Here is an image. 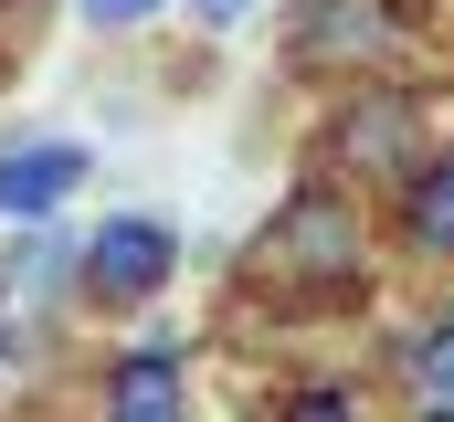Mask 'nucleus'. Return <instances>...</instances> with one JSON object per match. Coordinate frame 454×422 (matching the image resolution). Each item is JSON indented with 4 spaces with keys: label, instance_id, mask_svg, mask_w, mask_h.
<instances>
[{
    "label": "nucleus",
    "instance_id": "1",
    "mask_svg": "<svg viewBox=\"0 0 454 422\" xmlns=\"http://www.w3.org/2000/svg\"><path fill=\"white\" fill-rule=\"evenodd\" d=\"M264 275H286V285H348L359 275V211L328 180H307L296 201L264 222Z\"/></svg>",
    "mask_w": 454,
    "mask_h": 422
},
{
    "label": "nucleus",
    "instance_id": "2",
    "mask_svg": "<svg viewBox=\"0 0 454 422\" xmlns=\"http://www.w3.org/2000/svg\"><path fill=\"white\" fill-rule=\"evenodd\" d=\"M169 275H180V232L159 211H116V222L85 232V296L148 307V296H169Z\"/></svg>",
    "mask_w": 454,
    "mask_h": 422
},
{
    "label": "nucleus",
    "instance_id": "9",
    "mask_svg": "<svg viewBox=\"0 0 454 422\" xmlns=\"http://www.w3.org/2000/svg\"><path fill=\"white\" fill-rule=\"evenodd\" d=\"M64 254H74V243H53V232L11 243V296H43V285H64Z\"/></svg>",
    "mask_w": 454,
    "mask_h": 422
},
{
    "label": "nucleus",
    "instance_id": "8",
    "mask_svg": "<svg viewBox=\"0 0 454 422\" xmlns=\"http://www.w3.org/2000/svg\"><path fill=\"white\" fill-rule=\"evenodd\" d=\"M402 380H412V402L454 412V316H434V327L402 338Z\"/></svg>",
    "mask_w": 454,
    "mask_h": 422
},
{
    "label": "nucleus",
    "instance_id": "7",
    "mask_svg": "<svg viewBox=\"0 0 454 422\" xmlns=\"http://www.w3.org/2000/svg\"><path fill=\"white\" fill-rule=\"evenodd\" d=\"M380 43H391V21H380L370 0H328V11H307V21H296V53H307V64H317V53H339V64H370Z\"/></svg>",
    "mask_w": 454,
    "mask_h": 422
},
{
    "label": "nucleus",
    "instance_id": "4",
    "mask_svg": "<svg viewBox=\"0 0 454 422\" xmlns=\"http://www.w3.org/2000/svg\"><path fill=\"white\" fill-rule=\"evenodd\" d=\"M85 169H96V159H85L74 137H32V148H0V222H43V211H64Z\"/></svg>",
    "mask_w": 454,
    "mask_h": 422
},
{
    "label": "nucleus",
    "instance_id": "5",
    "mask_svg": "<svg viewBox=\"0 0 454 422\" xmlns=\"http://www.w3.org/2000/svg\"><path fill=\"white\" fill-rule=\"evenodd\" d=\"M106 412L116 422H169V412H180V338H169V327L137 338V348L106 370Z\"/></svg>",
    "mask_w": 454,
    "mask_h": 422
},
{
    "label": "nucleus",
    "instance_id": "11",
    "mask_svg": "<svg viewBox=\"0 0 454 422\" xmlns=\"http://www.w3.org/2000/svg\"><path fill=\"white\" fill-rule=\"evenodd\" d=\"M201 21H243V0H201Z\"/></svg>",
    "mask_w": 454,
    "mask_h": 422
},
{
    "label": "nucleus",
    "instance_id": "3",
    "mask_svg": "<svg viewBox=\"0 0 454 422\" xmlns=\"http://www.w3.org/2000/svg\"><path fill=\"white\" fill-rule=\"evenodd\" d=\"M328 159L348 180H412L423 169V106L402 85H359L339 106V127H328Z\"/></svg>",
    "mask_w": 454,
    "mask_h": 422
},
{
    "label": "nucleus",
    "instance_id": "6",
    "mask_svg": "<svg viewBox=\"0 0 454 422\" xmlns=\"http://www.w3.org/2000/svg\"><path fill=\"white\" fill-rule=\"evenodd\" d=\"M402 243L434 254V264H454V159H423L402 180Z\"/></svg>",
    "mask_w": 454,
    "mask_h": 422
},
{
    "label": "nucleus",
    "instance_id": "10",
    "mask_svg": "<svg viewBox=\"0 0 454 422\" xmlns=\"http://www.w3.org/2000/svg\"><path fill=\"white\" fill-rule=\"evenodd\" d=\"M148 11H159V0H85V21H96V32H127V21H148Z\"/></svg>",
    "mask_w": 454,
    "mask_h": 422
}]
</instances>
